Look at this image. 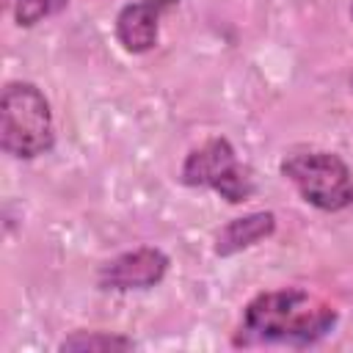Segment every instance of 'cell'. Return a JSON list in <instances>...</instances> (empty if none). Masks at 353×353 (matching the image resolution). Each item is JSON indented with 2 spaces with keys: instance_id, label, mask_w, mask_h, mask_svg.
Segmentation results:
<instances>
[{
  "instance_id": "cell-6",
  "label": "cell",
  "mask_w": 353,
  "mask_h": 353,
  "mask_svg": "<svg viewBox=\"0 0 353 353\" xmlns=\"http://www.w3.org/2000/svg\"><path fill=\"white\" fill-rule=\"evenodd\" d=\"M171 0H138L119 11L116 17V39L130 52H146L157 41V28L163 11Z\"/></svg>"
},
{
  "instance_id": "cell-1",
  "label": "cell",
  "mask_w": 353,
  "mask_h": 353,
  "mask_svg": "<svg viewBox=\"0 0 353 353\" xmlns=\"http://www.w3.org/2000/svg\"><path fill=\"white\" fill-rule=\"evenodd\" d=\"M334 323L336 312L306 290L262 292L243 312L237 345H314Z\"/></svg>"
},
{
  "instance_id": "cell-4",
  "label": "cell",
  "mask_w": 353,
  "mask_h": 353,
  "mask_svg": "<svg viewBox=\"0 0 353 353\" xmlns=\"http://www.w3.org/2000/svg\"><path fill=\"white\" fill-rule=\"evenodd\" d=\"M182 182L190 188H212L232 204L254 193L251 171L237 160L226 138H212L193 149L182 165Z\"/></svg>"
},
{
  "instance_id": "cell-11",
  "label": "cell",
  "mask_w": 353,
  "mask_h": 353,
  "mask_svg": "<svg viewBox=\"0 0 353 353\" xmlns=\"http://www.w3.org/2000/svg\"><path fill=\"white\" fill-rule=\"evenodd\" d=\"M350 83H353V77H350Z\"/></svg>"
},
{
  "instance_id": "cell-10",
  "label": "cell",
  "mask_w": 353,
  "mask_h": 353,
  "mask_svg": "<svg viewBox=\"0 0 353 353\" xmlns=\"http://www.w3.org/2000/svg\"><path fill=\"white\" fill-rule=\"evenodd\" d=\"M350 14H353V6H350Z\"/></svg>"
},
{
  "instance_id": "cell-3",
  "label": "cell",
  "mask_w": 353,
  "mask_h": 353,
  "mask_svg": "<svg viewBox=\"0 0 353 353\" xmlns=\"http://www.w3.org/2000/svg\"><path fill=\"white\" fill-rule=\"evenodd\" d=\"M281 174L298 188V193L325 210L336 212L353 201L350 168L331 152H298L281 163Z\"/></svg>"
},
{
  "instance_id": "cell-7",
  "label": "cell",
  "mask_w": 353,
  "mask_h": 353,
  "mask_svg": "<svg viewBox=\"0 0 353 353\" xmlns=\"http://www.w3.org/2000/svg\"><path fill=\"white\" fill-rule=\"evenodd\" d=\"M276 229V218L273 212H251L243 218L229 221L218 234H215V254L218 256H232L243 248L256 245L259 240H265L270 232Z\"/></svg>"
},
{
  "instance_id": "cell-2",
  "label": "cell",
  "mask_w": 353,
  "mask_h": 353,
  "mask_svg": "<svg viewBox=\"0 0 353 353\" xmlns=\"http://www.w3.org/2000/svg\"><path fill=\"white\" fill-rule=\"evenodd\" d=\"M0 143L11 157H39L52 146L50 102L33 83H8L0 99Z\"/></svg>"
},
{
  "instance_id": "cell-8",
  "label": "cell",
  "mask_w": 353,
  "mask_h": 353,
  "mask_svg": "<svg viewBox=\"0 0 353 353\" xmlns=\"http://www.w3.org/2000/svg\"><path fill=\"white\" fill-rule=\"evenodd\" d=\"M132 342L124 339V336H116V334H102V331H91V334H74L69 339L61 342V350H130Z\"/></svg>"
},
{
  "instance_id": "cell-9",
  "label": "cell",
  "mask_w": 353,
  "mask_h": 353,
  "mask_svg": "<svg viewBox=\"0 0 353 353\" xmlns=\"http://www.w3.org/2000/svg\"><path fill=\"white\" fill-rule=\"evenodd\" d=\"M66 3H69V0H17L14 17H17L19 25L30 28V25H39L41 19H47V17L58 14V11H63Z\"/></svg>"
},
{
  "instance_id": "cell-5",
  "label": "cell",
  "mask_w": 353,
  "mask_h": 353,
  "mask_svg": "<svg viewBox=\"0 0 353 353\" xmlns=\"http://www.w3.org/2000/svg\"><path fill=\"white\" fill-rule=\"evenodd\" d=\"M168 270V256L157 248H135L116 259H110L99 281L108 290H146L154 287Z\"/></svg>"
}]
</instances>
